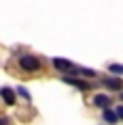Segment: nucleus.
Wrapping results in <instances>:
<instances>
[{"mask_svg": "<svg viewBox=\"0 0 123 125\" xmlns=\"http://www.w3.org/2000/svg\"><path fill=\"white\" fill-rule=\"evenodd\" d=\"M20 67L26 69V71H39V69H41V62H39L37 56L24 54V56H20Z\"/></svg>", "mask_w": 123, "mask_h": 125, "instance_id": "f257e3e1", "label": "nucleus"}, {"mask_svg": "<svg viewBox=\"0 0 123 125\" xmlns=\"http://www.w3.org/2000/svg\"><path fill=\"white\" fill-rule=\"evenodd\" d=\"M63 80H65L67 84H71V86L80 88V91H91V84H89V82H82V80H78V78H69V75H65Z\"/></svg>", "mask_w": 123, "mask_h": 125, "instance_id": "f03ea898", "label": "nucleus"}, {"mask_svg": "<svg viewBox=\"0 0 123 125\" xmlns=\"http://www.w3.org/2000/svg\"><path fill=\"white\" fill-rule=\"evenodd\" d=\"M52 65L56 67V69H61V71H74V62H69V61H65V58H54L52 61Z\"/></svg>", "mask_w": 123, "mask_h": 125, "instance_id": "7ed1b4c3", "label": "nucleus"}, {"mask_svg": "<svg viewBox=\"0 0 123 125\" xmlns=\"http://www.w3.org/2000/svg\"><path fill=\"white\" fill-rule=\"evenodd\" d=\"M93 104H95L97 108H104V110H106V108H110V97L104 95V93H99V95L93 97Z\"/></svg>", "mask_w": 123, "mask_h": 125, "instance_id": "20e7f679", "label": "nucleus"}, {"mask_svg": "<svg viewBox=\"0 0 123 125\" xmlns=\"http://www.w3.org/2000/svg\"><path fill=\"white\" fill-rule=\"evenodd\" d=\"M0 97L7 101L9 106L15 104V93H13V88H9V86H2V88H0Z\"/></svg>", "mask_w": 123, "mask_h": 125, "instance_id": "39448f33", "label": "nucleus"}, {"mask_svg": "<svg viewBox=\"0 0 123 125\" xmlns=\"http://www.w3.org/2000/svg\"><path fill=\"white\" fill-rule=\"evenodd\" d=\"M104 86L106 88H114V91H121L123 88V80H119V78H106V80H104Z\"/></svg>", "mask_w": 123, "mask_h": 125, "instance_id": "423d86ee", "label": "nucleus"}, {"mask_svg": "<svg viewBox=\"0 0 123 125\" xmlns=\"http://www.w3.org/2000/svg\"><path fill=\"white\" fill-rule=\"evenodd\" d=\"M101 116H104V121H106V123H110V125H114V123H117V114L112 112V110H108V108H106V110L101 112Z\"/></svg>", "mask_w": 123, "mask_h": 125, "instance_id": "0eeeda50", "label": "nucleus"}, {"mask_svg": "<svg viewBox=\"0 0 123 125\" xmlns=\"http://www.w3.org/2000/svg\"><path fill=\"white\" fill-rule=\"evenodd\" d=\"M108 69H110L112 73H119V75L123 73V65H114V62H112V65H108Z\"/></svg>", "mask_w": 123, "mask_h": 125, "instance_id": "6e6552de", "label": "nucleus"}, {"mask_svg": "<svg viewBox=\"0 0 123 125\" xmlns=\"http://www.w3.org/2000/svg\"><path fill=\"white\" fill-rule=\"evenodd\" d=\"M17 93H20V95H22L24 99H28V101H30V93H28V91H26L24 86H17Z\"/></svg>", "mask_w": 123, "mask_h": 125, "instance_id": "1a4fd4ad", "label": "nucleus"}, {"mask_svg": "<svg viewBox=\"0 0 123 125\" xmlns=\"http://www.w3.org/2000/svg\"><path fill=\"white\" fill-rule=\"evenodd\" d=\"M114 114H117V119H123V106H119V108H117V112H114Z\"/></svg>", "mask_w": 123, "mask_h": 125, "instance_id": "9d476101", "label": "nucleus"}, {"mask_svg": "<svg viewBox=\"0 0 123 125\" xmlns=\"http://www.w3.org/2000/svg\"><path fill=\"white\" fill-rule=\"evenodd\" d=\"M0 125H9V121H7V119H2V116H0Z\"/></svg>", "mask_w": 123, "mask_h": 125, "instance_id": "9b49d317", "label": "nucleus"}, {"mask_svg": "<svg viewBox=\"0 0 123 125\" xmlns=\"http://www.w3.org/2000/svg\"><path fill=\"white\" fill-rule=\"evenodd\" d=\"M121 99H123V93H121Z\"/></svg>", "mask_w": 123, "mask_h": 125, "instance_id": "f8f14e48", "label": "nucleus"}]
</instances>
